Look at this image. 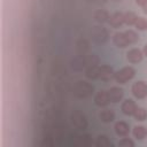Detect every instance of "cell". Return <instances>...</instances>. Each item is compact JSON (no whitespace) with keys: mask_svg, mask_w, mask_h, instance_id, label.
<instances>
[{"mask_svg":"<svg viewBox=\"0 0 147 147\" xmlns=\"http://www.w3.org/2000/svg\"><path fill=\"white\" fill-rule=\"evenodd\" d=\"M95 145L98 147H113V142L106 134H99L95 140Z\"/></svg>","mask_w":147,"mask_h":147,"instance_id":"obj_17","label":"cell"},{"mask_svg":"<svg viewBox=\"0 0 147 147\" xmlns=\"http://www.w3.org/2000/svg\"><path fill=\"white\" fill-rule=\"evenodd\" d=\"M136 3L142 7L144 5H146V3H147V0H136Z\"/></svg>","mask_w":147,"mask_h":147,"instance_id":"obj_26","label":"cell"},{"mask_svg":"<svg viewBox=\"0 0 147 147\" xmlns=\"http://www.w3.org/2000/svg\"><path fill=\"white\" fill-rule=\"evenodd\" d=\"M99 118L103 123H110L115 119V111L113 109H103L100 111Z\"/></svg>","mask_w":147,"mask_h":147,"instance_id":"obj_15","label":"cell"},{"mask_svg":"<svg viewBox=\"0 0 147 147\" xmlns=\"http://www.w3.org/2000/svg\"><path fill=\"white\" fill-rule=\"evenodd\" d=\"M131 92L137 99H145L147 96V83L144 80H137L131 87Z\"/></svg>","mask_w":147,"mask_h":147,"instance_id":"obj_3","label":"cell"},{"mask_svg":"<svg viewBox=\"0 0 147 147\" xmlns=\"http://www.w3.org/2000/svg\"><path fill=\"white\" fill-rule=\"evenodd\" d=\"M137 18H138V16L133 11H126V13H124V23L126 25H129V26L134 25Z\"/></svg>","mask_w":147,"mask_h":147,"instance_id":"obj_21","label":"cell"},{"mask_svg":"<svg viewBox=\"0 0 147 147\" xmlns=\"http://www.w3.org/2000/svg\"><path fill=\"white\" fill-rule=\"evenodd\" d=\"M142 9H144V13H145V14H147V3L142 6Z\"/></svg>","mask_w":147,"mask_h":147,"instance_id":"obj_28","label":"cell"},{"mask_svg":"<svg viewBox=\"0 0 147 147\" xmlns=\"http://www.w3.org/2000/svg\"><path fill=\"white\" fill-rule=\"evenodd\" d=\"M118 146H121V147H134V142L131 139L124 137L123 139H121L118 141Z\"/></svg>","mask_w":147,"mask_h":147,"instance_id":"obj_25","label":"cell"},{"mask_svg":"<svg viewBox=\"0 0 147 147\" xmlns=\"http://www.w3.org/2000/svg\"><path fill=\"white\" fill-rule=\"evenodd\" d=\"M126 59L130 63H139L144 59V53L139 48H131L126 53Z\"/></svg>","mask_w":147,"mask_h":147,"instance_id":"obj_10","label":"cell"},{"mask_svg":"<svg viewBox=\"0 0 147 147\" xmlns=\"http://www.w3.org/2000/svg\"><path fill=\"white\" fill-rule=\"evenodd\" d=\"M132 134L137 140H142L147 136V129L144 125H136L132 129Z\"/></svg>","mask_w":147,"mask_h":147,"instance_id":"obj_16","label":"cell"},{"mask_svg":"<svg viewBox=\"0 0 147 147\" xmlns=\"http://www.w3.org/2000/svg\"><path fill=\"white\" fill-rule=\"evenodd\" d=\"M133 117L136 118V121L138 122H142L147 118V110L142 107H137L134 114H133Z\"/></svg>","mask_w":147,"mask_h":147,"instance_id":"obj_20","label":"cell"},{"mask_svg":"<svg viewBox=\"0 0 147 147\" xmlns=\"http://www.w3.org/2000/svg\"><path fill=\"white\" fill-rule=\"evenodd\" d=\"M85 60H86V64H88V65H94V64L99 63V57H98L96 54H92V55L85 56Z\"/></svg>","mask_w":147,"mask_h":147,"instance_id":"obj_24","label":"cell"},{"mask_svg":"<svg viewBox=\"0 0 147 147\" xmlns=\"http://www.w3.org/2000/svg\"><path fill=\"white\" fill-rule=\"evenodd\" d=\"M113 42L118 48H125V47H127L130 45L125 32H115L113 34Z\"/></svg>","mask_w":147,"mask_h":147,"instance_id":"obj_8","label":"cell"},{"mask_svg":"<svg viewBox=\"0 0 147 147\" xmlns=\"http://www.w3.org/2000/svg\"><path fill=\"white\" fill-rule=\"evenodd\" d=\"M125 34H126V38H127L130 44H136L139 40V36L134 30H126Z\"/></svg>","mask_w":147,"mask_h":147,"instance_id":"obj_22","label":"cell"},{"mask_svg":"<svg viewBox=\"0 0 147 147\" xmlns=\"http://www.w3.org/2000/svg\"><path fill=\"white\" fill-rule=\"evenodd\" d=\"M108 23H109L113 28H115V29L121 28V26L124 24V13L116 11V13L111 14V15L109 16V21H108Z\"/></svg>","mask_w":147,"mask_h":147,"instance_id":"obj_12","label":"cell"},{"mask_svg":"<svg viewBox=\"0 0 147 147\" xmlns=\"http://www.w3.org/2000/svg\"><path fill=\"white\" fill-rule=\"evenodd\" d=\"M85 76L88 79H99L100 78V65L94 64V65H88L87 69L85 70Z\"/></svg>","mask_w":147,"mask_h":147,"instance_id":"obj_14","label":"cell"},{"mask_svg":"<svg viewBox=\"0 0 147 147\" xmlns=\"http://www.w3.org/2000/svg\"><path fill=\"white\" fill-rule=\"evenodd\" d=\"M114 131L118 137H122V138L127 137L130 133V125L124 121H118L114 125Z\"/></svg>","mask_w":147,"mask_h":147,"instance_id":"obj_7","label":"cell"},{"mask_svg":"<svg viewBox=\"0 0 147 147\" xmlns=\"http://www.w3.org/2000/svg\"><path fill=\"white\" fill-rule=\"evenodd\" d=\"M109 16H110V15H109L108 11L105 10V9H99V10H96L95 14H94V18H95V21L99 22V23L108 22V21H109Z\"/></svg>","mask_w":147,"mask_h":147,"instance_id":"obj_18","label":"cell"},{"mask_svg":"<svg viewBox=\"0 0 147 147\" xmlns=\"http://www.w3.org/2000/svg\"><path fill=\"white\" fill-rule=\"evenodd\" d=\"M114 76H115V71H114L113 67L107 65V64L100 65V79L101 80L109 82L114 78Z\"/></svg>","mask_w":147,"mask_h":147,"instance_id":"obj_13","label":"cell"},{"mask_svg":"<svg viewBox=\"0 0 147 147\" xmlns=\"http://www.w3.org/2000/svg\"><path fill=\"white\" fill-rule=\"evenodd\" d=\"M93 91H94V86L85 80H78L74 85V94L79 99L88 98L90 95H92Z\"/></svg>","mask_w":147,"mask_h":147,"instance_id":"obj_1","label":"cell"},{"mask_svg":"<svg viewBox=\"0 0 147 147\" xmlns=\"http://www.w3.org/2000/svg\"><path fill=\"white\" fill-rule=\"evenodd\" d=\"M137 109V105L132 99H125L121 105V110L125 116H133Z\"/></svg>","mask_w":147,"mask_h":147,"instance_id":"obj_6","label":"cell"},{"mask_svg":"<svg viewBox=\"0 0 147 147\" xmlns=\"http://www.w3.org/2000/svg\"><path fill=\"white\" fill-rule=\"evenodd\" d=\"M108 95H109V100L113 103H117L119 101H122L123 96H124V90L118 87V86H114L108 91Z\"/></svg>","mask_w":147,"mask_h":147,"instance_id":"obj_11","label":"cell"},{"mask_svg":"<svg viewBox=\"0 0 147 147\" xmlns=\"http://www.w3.org/2000/svg\"><path fill=\"white\" fill-rule=\"evenodd\" d=\"M85 65H86V60H85V57H83L82 55L78 56V57H75V59L71 61V67H72L75 70H77V71L83 70V68H84Z\"/></svg>","mask_w":147,"mask_h":147,"instance_id":"obj_19","label":"cell"},{"mask_svg":"<svg viewBox=\"0 0 147 147\" xmlns=\"http://www.w3.org/2000/svg\"><path fill=\"white\" fill-rule=\"evenodd\" d=\"M92 33V38L95 42L98 44H103L107 39H108V32L105 28L102 26H94L91 31Z\"/></svg>","mask_w":147,"mask_h":147,"instance_id":"obj_5","label":"cell"},{"mask_svg":"<svg viewBox=\"0 0 147 147\" xmlns=\"http://www.w3.org/2000/svg\"><path fill=\"white\" fill-rule=\"evenodd\" d=\"M134 76H136V69L130 67V65H127V67H124L121 70L116 71L115 76H114V79L118 84H125L129 80H131Z\"/></svg>","mask_w":147,"mask_h":147,"instance_id":"obj_2","label":"cell"},{"mask_svg":"<svg viewBox=\"0 0 147 147\" xmlns=\"http://www.w3.org/2000/svg\"><path fill=\"white\" fill-rule=\"evenodd\" d=\"M142 53H144V56H147V44L144 46V49H142Z\"/></svg>","mask_w":147,"mask_h":147,"instance_id":"obj_27","label":"cell"},{"mask_svg":"<svg viewBox=\"0 0 147 147\" xmlns=\"http://www.w3.org/2000/svg\"><path fill=\"white\" fill-rule=\"evenodd\" d=\"M110 102L109 100V95H108V91H99L95 95H94V103L98 107H106L108 106Z\"/></svg>","mask_w":147,"mask_h":147,"instance_id":"obj_9","label":"cell"},{"mask_svg":"<svg viewBox=\"0 0 147 147\" xmlns=\"http://www.w3.org/2000/svg\"><path fill=\"white\" fill-rule=\"evenodd\" d=\"M134 26L140 30V31H144V30H147V20L144 18V17H138L136 23H134Z\"/></svg>","mask_w":147,"mask_h":147,"instance_id":"obj_23","label":"cell"},{"mask_svg":"<svg viewBox=\"0 0 147 147\" xmlns=\"http://www.w3.org/2000/svg\"><path fill=\"white\" fill-rule=\"evenodd\" d=\"M71 122L74 123V125L76 127H78L79 130H85L88 125L87 123V118L86 116L80 113L79 110H75L72 114H71Z\"/></svg>","mask_w":147,"mask_h":147,"instance_id":"obj_4","label":"cell"}]
</instances>
